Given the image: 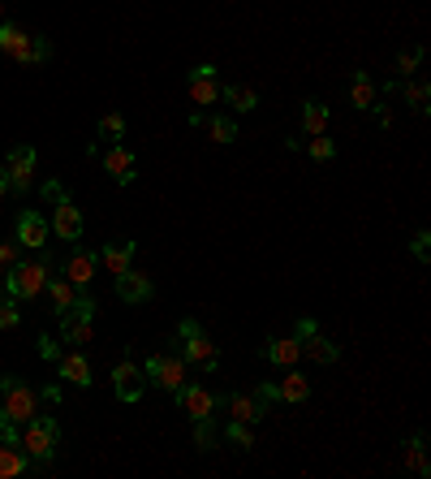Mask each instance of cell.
Returning <instances> with one entry per match:
<instances>
[{"label":"cell","instance_id":"cell-1","mask_svg":"<svg viewBox=\"0 0 431 479\" xmlns=\"http://www.w3.org/2000/svg\"><path fill=\"white\" fill-rule=\"evenodd\" d=\"M22 449L30 454L35 471H44L52 458H56V449H61V419H56V415H35V419H26Z\"/></svg>","mask_w":431,"mask_h":479},{"label":"cell","instance_id":"cell-2","mask_svg":"<svg viewBox=\"0 0 431 479\" xmlns=\"http://www.w3.org/2000/svg\"><path fill=\"white\" fill-rule=\"evenodd\" d=\"M52 277V260L48 255H35V260H18V264L9 268V277H4V294L9 298H18V303H35L44 286H48Z\"/></svg>","mask_w":431,"mask_h":479},{"label":"cell","instance_id":"cell-3","mask_svg":"<svg viewBox=\"0 0 431 479\" xmlns=\"http://www.w3.org/2000/svg\"><path fill=\"white\" fill-rule=\"evenodd\" d=\"M39 402H44L39 389H30V384L18 381V376H0V419H9V423L22 428L26 419L39 415Z\"/></svg>","mask_w":431,"mask_h":479},{"label":"cell","instance_id":"cell-4","mask_svg":"<svg viewBox=\"0 0 431 479\" xmlns=\"http://www.w3.org/2000/svg\"><path fill=\"white\" fill-rule=\"evenodd\" d=\"M0 52L9 61H18V65H39V61L52 56L44 35H26L22 26H13V22H0Z\"/></svg>","mask_w":431,"mask_h":479},{"label":"cell","instance_id":"cell-5","mask_svg":"<svg viewBox=\"0 0 431 479\" xmlns=\"http://www.w3.org/2000/svg\"><path fill=\"white\" fill-rule=\"evenodd\" d=\"M143 372H147V384H156L168 398L190 384V372H186V359H182V355H151V359L143 363Z\"/></svg>","mask_w":431,"mask_h":479},{"label":"cell","instance_id":"cell-6","mask_svg":"<svg viewBox=\"0 0 431 479\" xmlns=\"http://www.w3.org/2000/svg\"><path fill=\"white\" fill-rule=\"evenodd\" d=\"M177 333H182V359L186 363H194L199 372H216V367H220V355H216V346L207 341L199 320H182Z\"/></svg>","mask_w":431,"mask_h":479},{"label":"cell","instance_id":"cell-7","mask_svg":"<svg viewBox=\"0 0 431 479\" xmlns=\"http://www.w3.org/2000/svg\"><path fill=\"white\" fill-rule=\"evenodd\" d=\"M35 160H39V156H35V147H13V151H9V156H4V177H9V194H26V186H30V182H35Z\"/></svg>","mask_w":431,"mask_h":479},{"label":"cell","instance_id":"cell-8","mask_svg":"<svg viewBox=\"0 0 431 479\" xmlns=\"http://www.w3.org/2000/svg\"><path fill=\"white\" fill-rule=\"evenodd\" d=\"M113 389H117L121 402H139L147 393V372L134 359H121L117 367H113Z\"/></svg>","mask_w":431,"mask_h":479},{"label":"cell","instance_id":"cell-9","mask_svg":"<svg viewBox=\"0 0 431 479\" xmlns=\"http://www.w3.org/2000/svg\"><path fill=\"white\" fill-rule=\"evenodd\" d=\"M173 398H177L182 415H190V419H212V410L220 406V398H216L212 389H203V384H186V389L173 393Z\"/></svg>","mask_w":431,"mask_h":479},{"label":"cell","instance_id":"cell-10","mask_svg":"<svg viewBox=\"0 0 431 479\" xmlns=\"http://www.w3.org/2000/svg\"><path fill=\"white\" fill-rule=\"evenodd\" d=\"M99 160H104V173H108V177L117 182V186H130V182L139 177V173H134V151H130V147L108 143V147H104V156H99Z\"/></svg>","mask_w":431,"mask_h":479},{"label":"cell","instance_id":"cell-11","mask_svg":"<svg viewBox=\"0 0 431 479\" xmlns=\"http://www.w3.org/2000/svg\"><path fill=\"white\" fill-rule=\"evenodd\" d=\"M48 225H52V234H56L61 242H78V238H82V212L70 203V194H65L61 203H52V220H48Z\"/></svg>","mask_w":431,"mask_h":479},{"label":"cell","instance_id":"cell-12","mask_svg":"<svg viewBox=\"0 0 431 479\" xmlns=\"http://www.w3.org/2000/svg\"><path fill=\"white\" fill-rule=\"evenodd\" d=\"M13 234H18V238H13L18 246H26V251H44V246H48L52 225L39 212H22V216H18V229H13Z\"/></svg>","mask_w":431,"mask_h":479},{"label":"cell","instance_id":"cell-13","mask_svg":"<svg viewBox=\"0 0 431 479\" xmlns=\"http://www.w3.org/2000/svg\"><path fill=\"white\" fill-rule=\"evenodd\" d=\"M96 264H99V255L82 251V246H73L70 255H65V281H73L78 289H87L91 281H96Z\"/></svg>","mask_w":431,"mask_h":479},{"label":"cell","instance_id":"cell-14","mask_svg":"<svg viewBox=\"0 0 431 479\" xmlns=\"http://www.w3.org/2000/svg\"><path fill=\"white\" fill-rule=\"evenodd\" d=\"M220 406L229 410L233 419H241V423H259V419H267V406L255 398V393H229V398H220Z\"/></svg>","mask_w":431,"mask_h":479},{"label":"cell","instance_id":"cell-15","mask_svg":"<svg viewBox=\"0 0 431 479\" xmlns=\"http://www.w3.org/2000/svg\"><path fill=\"white\" fill-rule=\"evenodd\" d=\"M151 294H156V286H151L147 272H134V268H130V272H121L117 277V298L121 303H147Z\"/></svg>","mask_w":431,"mask_h":479},{"label":"cell","instance_id":"cell-16","mask_svg":"<svg viewBox=\"0 0 431 479\" xmlns=\"http://www.w3.org/2000/svg\"><path fill=\"white\" fill-rule=\"evenodd\" d=\"M220 87H216V65H194L190 70V104H216Z\"/></svg>","mask_w":431,"mask_h":479},{"label":"cell","instance_id":"cell-17","mask_svg":"<svg viewBox=\"0 0 431 479\" xmlns=\"http://www.w3.org/2000/svg\"><path fill=\"white\" fill-rule=\"evenodd\" d=\"M259 355H264L267 363H276V367H293V363L302 359V341H298V337H276V341H267Z\"/></svg>","mask_w":431,"mask_h":479},{"label":"cell","instance_id":"cell-18","mask_svg":"<svg viewBox=\"0 0 431 479\" xmlns=\"http://www.w3.org/2000/svg\"><path fill=\"white\" fill-rule=\"evenodd\" d=\"M56 367H61V381L78 384V389H87V384H91V363H87V355H82V350L61 355V359H56Z\"/></svg>","mask_w":431,"mask_h":479},{"label":"cell","instance_id":"cell-19","mask_svg":"<svg viewBox=\"0 0 431 479\" xmlns=\"http://www.w3.org/2000/svg\"><path fill=\"white\" fill-rule=\"evenodd\" d=\"M130 260H134V242H108L104 251H99V264L108 268L113 277H121V272H130Z\"/></svg>","mask_w":431,"mask_h":479},{"label":"cell","instance_id":"cell-20","mask_svg":"<svg viewBox=\"0 0 431 479\" xmlns=\"http://www.w3.org/2000/svg\"><path fill=\"white\" fill-rule=\"evenodd\" d=\"M44 294L52 298V312H56V315H65V312L73 307V303H78V294H82V289L73 286V281H65V277H48V286H44Z\"/></svg>","mask_w":431,"mask_h":479},{"label":"cell","instance_id":"cell-21","mask_svg":"<svg viewBox=\"0 0 431 479\" xmlns=\"http://www.w3.org/2000/svg\"><path fill=\"white\" fill-rule=\"evenodd\" d=\"M302 355H307L311 363H324V367H328V363L341 359V346H336V341H328V337L315 329V333L307 337V341H302Z\"/></svg>","mask_w":431,"mask_h":479},{"label":"cell","instance_id":"cell-22","mask_svg":"<svg viewBox=\"0 0 431 479\" xmlns=\"http://www.w3.org/2000/svg\"><path fill=\"white\" fill-rule=\"evenodd\" d=\"M406 471H414V475H423L427 479L431 475V462H427V441H423V432H414L406 441Z\"/></svg>","mask_w":431,"mask_h":479},{"label":"cell","instance_id":"cell-23","mask_svg":"<svg viewBox=\"0 0 431 479\" xmlns=\"http://www.w3.org/2000/svg\"><path fill=\"white\" fill-rule=\"evenodd\" d=\"M350 104L354 108H376V82H371V73L367 70H354V78H350Z\"/></svg>","mask_w":431,"mask_h":479},{"label":"cell","instance_id":"cell-24","mask_svg":"<svg viewBox=\"0 0 431 479\" xmlns=\"http://www.w3.org/2000/svg\"><path fill=\"white\" fill-rule=\"evenodd\" d=\"M276 393H281V402H289V406H302V402L311 398V381L298 376V372H289L285 381L276 384Z\"/></svg>","mask_w":431,"mask_h":479},{"label":"cell","instance_id":"cell-25","mask_svg":"<svg viewBox=\"0 0 431 479\" xmlns=\"http://www.w3.org/2000/svg\"><path fill=\"white\" fill-rule=\"evenodd\" d=\"M203 130H207L212 143H233V139H238V121L224 117V113H207V117H203Z\"/></svg>","mask_w":431,"mask_h":479},{"label":"cell","instance_id":"cell-26","mask_svg":"<svg viewBox=\"0 0 431 479\" xmlns=\"http://www.w3.org/2000/svg\"><path fill=\"white\" fill-rule=\"evenodd\" d=\"M302 125H307V134H324L328 130V104L324 99H302Z\"/></svg>","mask_w":431,"mask_h":479},{"label":"cell","instance_id":"cell-27","mask_svg":"<svg viewBox=\"0 0 431 479\" xmlns=\"http://www.w3.org/2000/svg\"><path fill=\"white\" fill-rule=\"evenodd\" d=\"M224 99L233 104V113H250V108H259V91H255V87H241V82H229V87H224Z\"/></svg>","mask_w":431,"mask_h":479},{"label":"cell","instance_id":"cell-28","mask_svg":"<svg viewBox=\"0 0 431 479\" xmlns=\"http://www.w3.org/2000/svg\"><path fill=\"white\" fill-rule=\"evenodd\" d=\"M224 441H229L233 449H250V445H255V436H250V423H241V419H229V428H224Z\"/></svg>","mask_w":431,"mask_h":479},{"label":"cell","instance_id":"cell-29","mask_svg":"<svg viewBox=\"0 0 431 479\" xmlns=\"http://www.w3.org/2000/svg\"><path fill=\"white\" fill-rule=\"evenodd\" d=\"M406 99H410V108H414V113H427L431 104V87L427 82H423V78H414V82H406Z\"/></svg>","mask_w":431,"mask_h":479},{"label":"cell","instance_id":"cell-30","mask_svg":"<svg viewBox=\"0 0 431 479\" xmlns=\"http://www.w3.org/2000/svg\"><path fill=\"white\" fill-rule=\"evenodd\" d=\"M121 134H125V117H121V113H104V117H99V139H104V143H117Z\"/></svg>","mask_w":431,"mask_h":479},{"label":"cell","instance_id":"cell-31","mask_svg":"<svg viewBox=\"0 0 431 479\" xmlns=\"http://www.w3.org/2000/svg\"><path fill=\"white\" fill-rule=\"evenodd\" d=\"M18 320H22V312H18V298H0V333H9V329H18Z\"/></svg>","mask_w":431,"mask_h":479},{"label":"cell","instance_id":"cell-32","mask_svg":"<svg viewBox=\"0 0 431 479\" xmlns=\"http://www.w3.org/2000/svg\"><path fill=\"white\" fill-rule=\"evenodd\" d=\"M423 56H427L423 48H406V52H397V70H401V73L410 78V73H414L418 65H423Z\"/></svg>","mask_w":431,"mask_h":479},{"label":"cell","instance_id":"cell-33","mask_svg":"<svg viewBox=\"0 0 431 479\" xmlns=\"http://www.w3.org/2000/svg\"><path fill=\"white\" fill-rule=\"evenodd\" d=\"M194 445H199V449H212V445H216L212 419H194Z\"/></svg>","mask_w":431,"mask_h":479},{"label":"cell","instance_id":"cell-34","mask_svg":"<svg viewBox=\"0 0 431 479\" xmlns=\"http://www.w3.org/2000/svg\"><path fill=\"white\" fill-rule=\"evenodd\" d=\"M307 151H311V160H333L336 143L333 139H324V134H311V147H307Z\"/></svg>","mask_w":431,"mask_h":479},{"label":"cell","instance_id":"cell-35","mask_svg":"<svg viewBox=\"0 0 431 479\" xmlns=\"http://www.w3.org/2000/svg\"><path fill=\"white\" fill-rule=\"evenodd\" d=\"M18 255H22V246H18V242H0V268H4V272L18 264Z\"/></svg>","mask_w":431,"mask_h":479},{"label":"cell","instance_id":"cell-36","mask_svg":"<svg viewBox=\"0 0 431 479\" xmlns=\"http://www.w3.org/2000/svg\"><path fill=\"white\" fill-rule=\"evenodd\" d=\"M255 398H259V402H264L267 410H272V402H281V393H276V384H259V389H255Z\"/></svg>","mask_w":431,"mask_h":479},{"label":"cell","instance_id":"cell-37","mask_svg":"<svg viewBox=\"0 0 431 479\" xmlns=\"http://www.w3.org/2000/svg\"><path fill=\"white\" fill-rule=\"evenodd\" d=\"M427 242H431L427 229H418V234H414V255H418V260H427V255H431V246H427Z\"/></svg>","mask_w":431,"mask_h":479},{"label":"cell","instance_id":"cell-38","mask_svg":"<svg viewBox=\"0 0 431 479\" xmlns=\"http://www.w3.org/2000/svg\"><path fill=\"white\" fill-rule=\"evenodd\" d=\"M39 355H44L48 363L61 359V350H56V341H52V337H39Z\"/></svg>","mask_w":431,"mask_h":479},{"label":"cell","instance_id":"cell-39","mask_svg":"<svg viewBox=\"0 0 431 479\" xmlns=\"http://www.w3.org/2000/svg\"><path fill=\"white\" fill-rule=\"evenodd\" d=\"M44 199H48V203H61V199H65V186H61V182H48V186H44Z\"/></svg>","mask_w":431,"mask_h":479},{"label":"cell","instance_id":"cell-40","mask_svg":"<svg viewBox=\"0 0 431 479\" xmlns=\"http://www.w3.org/2000/svg\"><path fill=\"white\" fill-rule=\"evenodd\" d=\"M311 333H315V320H298V329H293V337H298V341H307Z\"/></svg>","mask_w":431,"mask_h":479},{"label":"cell","instance_id":"cell-41","mask_svg":"<svg viewBox=\"0 0 431 479\" xmlns=\"http://www.w3.org/2000/svg\"><path fill=\"white\" fill-rule=\"evenodd\" d=\"M9 194V177H4V168H0V199Z\"/></svg>","mask_w":431,"mask_h":479},{"label":"cell","instance_id":"cell-42","mask_svg":"<svg viewBox=\"0 0 431 479\" xmlns=\"http://www.w3.org/2000/svg\"><path fill=\"white\" fill-rule=\"evenodd\" d=\"M0 298H4V286H0Z\"/></svg>","mask_w":431,"mask_h":479},{"label":"cell","instance_id":"cell-43","mask_svg":"<svg viewBox=\"0 0 431 479\" xmlns=\"http://www.w3.org/2000/svg\"><path fill=\"white\" fill-rule=\"evenodd\" d=\"M0 22H4V18H0Z\"/></svg>","mask_w":431,"mask_h":479}]
</instances>
